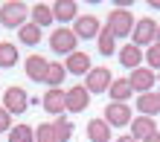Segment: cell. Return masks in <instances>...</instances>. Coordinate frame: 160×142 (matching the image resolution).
<instances>
[{"instance_id": "1", "label": "cell", "mask_w": 160, "mask_h": 142, "mask_svg": "<svg viewBox=\"0 0 160 142\" xmlns=\"http://www.w3.org/2000/svg\"><path fill=\"white\" fill-rule=\"evenodd\" d=\"M29 9H26V3H21V0H6L3 6H0V23L9 26V29H21V26H26L29 21Z\"/></svg>"}, {"instance_id": "2", "label": "cell", "mask_w": 160, "mask_h": 142, "mask_svg": "<svg viewBox=\"0 0 160 142\" xmlns=\"http://www.w3.org/2000/svg\"><path fill=\"white\" fill-rule=\"evenodd\" d=\"M76 46H79V38H76V32H73L70 26H58V29H52V35H50V50L55 55H73V52H76Z\"/></svg>"}, {"instance_id": "3", "label": "cell", "mask_w": 160, "mask_h": 142, "mask_svg": "<svg viewBox=\"0 0 160 142\" xmlns=\"http://www.w3.org/2000/svg\"><path fill=\"white\" fill-rule=\"evenodd\" d=\"M29 105H32V96H29L23 87H18V84L6 87V93H3V107L12 113V116H23Z\"/></svg>"}, {"instance_id": "4", "label": "cell", "mask_w": 160, "mask_h": 142, "mask_svg": "<svg viewBox=\"0 0 160 142\" xmlns=\"http://www.w3.org/2000/svg\"><path fill=\"white\" fill-rule=\"evenodd\" d=\"M134 26H137V21H134V15L128 12V9H111V15H108V29L114 32L117 38H128L131 32H134Z\"/></svg>"}, {"instance_id": "5", "label": "cell", "mask_w": 160, "mask_h": 142, "mask_svg": "<svg viewBox=\"0 0 160 142\" xmlns=\"http://www.w3.org/2000/svg\"><path fill=\"white\" fill-rule=\"evenodd\" d=\"M102 119H105L111 128H125V125H131V119H134V110L128 107V102H108Z\"/></svg>"}, {"instance_id": "6", "label": "cell", "mask_w": 160, "mask_h": 142, "mask_svg": "<svg viewBox=\"0 0 160 142\" xmlns=\"http://www.w3.org/2000/svg\"><path fill=\"white\" fill-rule=\"evenodd\" d=\"M157 26L160 23H154L152 17H140L137 26H134V32H131V44H137L140 50H143V46H152L157 41Z\"/></svg>"}, {"instance_id": "7", "label": "cell", "mask_w": 160, "mask_h": 142, "mask_svg": "<svg viewBox=\"0 0 160 142\" xmlns=\"http://www.w3.org/2000/svg\"><path fill=\"white\" fill-rule=\"evenodd\" d=\"M111 81H114V75H111L108 67H93L88 75H84V87L90 90V96H99V93H108Z\"/></svg>"}, {"instance_id": "8", "label": "cell", "mask_w": 160, "mask_h": 142, "mask_svg": "<svg viewBox=\"0 0 160 142\" xmlns=\"http://www.w3.org/2000/svg\"><path fill=\"white\" fill-rule=\"evenodd\" d=\"M128 84H131L134 93H140V96H143V93H152L154 84H157V73L148 70V67H137V70H131Z\"/></svg>"}, {"instance_id": "9", "label": "cell", "mask_w": 160, "mask_h": 142, "mask_svg": "<svg viewBox=\"0 0 160 142\" xmlns=\"http://www.w3.org/2000/svg\"><path fill=\"white\" fill-rule=\"evenodd\" d=\"M41 107L50 113V116H61V113H67V90L50 87V90L44 93V99H41Z\"/></svg>"}, {"instance_id": "10", "label": "cell", "mask_w": 160, "mask_h": 142, "mask_svg": "<svg viewBox=\"0 0 160 142\" xmlns=\"http://www.w3.org/2000/svg\"><path fill=\"white\" fill-rule=\"evenodd\" d=\"M73 32H76L79 41H90V38H99L102 23H99V17H93V15H79L76 23H73Z\"/></svg>"}, {"instance_id": "11", "label": "cell", "mask_w": 160, "mask_h": 142, "mask_svg": "<svg viewBox=\"0 0 160 142\" xmlns=\"http://www.w3.org/2000/svg\"><path fill=\"white\" fill-rule=\"evenodd\" d=\"M23 70H26V78H29V81H35V84H44V78H47V70H50V61H47L44 55L32 52L29 58L23 61Z\"/></svg>"}, {"instance_id": "12", "label": "cell", "mask_w": 160, "mask_h": 142, "mask_svg": "<svg viewBox=\"0 0 160 142\" xmlns=\"http://www.w3.org/2000/svg\"><path fill=\"white\" fill-rule=\"evenodd\" d=\"M117 58H119V64L125 70H137V67H143V61H146V50H140L137 44H125V46H119Z\"/></svg>"}, {"instance_id": "13", "label": "cell", "mask_w": 160, "mask_h": 142, "mask_svg": "<svg viewBox=\"0 0 160 142\" xmlns=\"http://www.w3.org/2000/svg\"><path fill=\"white\" fill-rule=\"evenodd\" d=\"M88 105H90V90L84 84H76L67 90V113H84Z\"/></svg>"}, {"instance_id": "14", "label": "cell", "mask_w": 160, "mask_h": 142, "mask_svg": "<svg viewBox=\"0 0 160 142\" xmlns=\"http://www.w3.org/2000/svg\"><path fill=\"white\" fill-rule=\"evenodd\" d=\"M52 17L58 23H76V17H79V3L76 0H55L52 3Z\"/></svg>"}, {"instance_id": "15", "label": "cell", "mask_w": 160, "mask_h": 142, "mask_svg": "<svg viewBox=\"0 0 160 142\" xmlns=\"http://www.w3.org/2000/svg\"><path fill=\"white\" fill-rule=\"evenodd\" d=\"M64 70H67V75H88V73L93 70L90 55H88V52H82V50H76L73 55H67V61H64Z\"/></svg>"}, {"instance_id": "16", "label": "cell", "mask_w": 160, "mask_h": 142, "mask_svg": "<svg viewBox=\"0 0 160 142\" xmlns=\"http://www.w3.org/2000/svg\"><path fill=\"white\" fill-rule=\"evenodd\" d=\"M131 136H134L137 142H146L152 134H157V122L154 116H137V119H131Z\"/></svg>"}, {"instance_id": "17", "label": "cell", "mask_w": 160, "mask_h": 142, "mask_svg": "<svg viewBox=\"0 0 160 142\" xmlns=\"http://www.w3.org/2000/svg\"><path fill=\"white\" fill-rule=\"evenodd\" d=\"M137 113H140V116H157V113H160V93L152 90V93L137 96Z\"/></svg>"}, {"instance_id": "18", "label": "cell", "mask_w": 160, "mask_h": 142, "mask_svg": "<svg viewBox=\"0 0 160 142\" xmlns=\"http://www.w3.org/2000/svg\"><path fill=\"white\" fill-rule=\"evenodd\" d=\"M88 139L90 142H111V125L105 119H90L88 122Z\"/></svg>"}, {"instance_id": "19", "label": "cell", "mask_w": 160, "mask_h": 142, "mask_svg": "<svg viewBox=\"0 0 160 142\" xmlns=\"http://www.w3.org/2000/svg\"><path fill=\"white\" fill-rule=\"evenodd\" d=\"M52 128H55V136H58V142H70L73 134H76V125H73V119H67V113L55 116V119H52Z\"/></svg>"}, {"instance_id": "20", "label": "cell", "mask_w": 160, "mask_h": 142, "mask_svg": "<svg viewBox=\"0 0 160 142\" xmlns=\"http://www.w3.org/2000/svg\"><path fill=\"white\" fill-rule=\"evenodd\" d=\"M108 96H111V102H128L131 96H134V90H131L128 78H114L111 87H108Z\"/></svg>"}, {"instance_id": "21", "label": "cell", "mask_w": 160, "mask_h": 142, "mask_svg": "<svg viewBox=\"0 0 160 142\" xmlns=\"http://www.w3.org/2000/svg\"><path fill=\"white\" fill-rule=\"evenodd\" d=\"M29 17H32V23L35 26H50V23H55V17H52V6H47V3H35L32 9H29Z\"/></svg>"}, {"instance_id": "22", "label": "cell", "mask_w": 160, "mask_h": 142, "mask_svg": "<svg viewBox=\"0 0 160 142\" xmlns=\"http://www.w3.org/2000/svg\"><path fill=\"white\" fill-rule=\"evenodd\" d=\"M18 58H21V50H18L12 41H0V70L15 67Z\"/></svg>"}, {"instance_id": "23", "label": "cell", "mask_w": 160, "mask_h": 142, "mask_svg": "<svg viewBox=\"0 0 160 142\" xmlns=\"http://www.w3.org/2000/svg\"><path fill=\"white\" fill-rule=\"evenodd\" d=\"M96 44H99V52L105 55V58H111L114 52H119V46H117V35L108 29V26H102V32L96 38Z\"/></svg>"}, {"instance_id": "24", "label": "cell", "mask_w": 160, "mask_h": 142, "mask_svg": "<svg viewBox=\"0 0 160 142\" xmlns=\"http://www.w3.org/2000/svg\"><path fill=\"white\" fill-rule=\"evenodd\" d=\"M18 38H21V44H26V46H38L41 38H44V29H41V26H35V23L29 21L26 26H21V29H18Z\"/></svg>"}, {"instance_id": "25", "label": "cell", "mask_w": 160, "mask_h": 142, "mask_svg": "<svg viewBox=\"0 0 160 142\" xmlns=\"http://www.w3.org/2000/svg\"><path fill=\"white\" fill-rule=\"evenodd\" d=\"M64 78H67V70H64V64L50 61V70H47L44 84H47V87H61V81H64Z\"/></svg>"}, {"instance_id": "26", "label": "cell", "mask_w": 160, "mask_h": 142, "mask_svg": "<svg viewBox=\"0 0 160 142\" xmlns=\"http://www.w3.org/2000/svg\"><path fill=\"white\" fill-rule=\"evenodd\" d=\"M9 142H35V128L29 125H15L12 130H9Z\"/></svg>"}, {"instance_id": "27", "label": "cell", "mask_w": 160, "mask_h": 142, "mask_svg": "<svg viewBox=\"0 0 160 142\" xmlns=\"http://www.w3.org/2000/svg\"><path fill=\"white\" fill-rule=\"evenodd\" d=\"M35 142H58L52 122H41V125L35 128Z\"/></svg>"}, {"instance_id": "28", "label": "cell", "mask_w": 160, "mask_h": 142, "mask_svg": "<svg viewBox=\"0 0 160 142\" xmlns=\"http://www.w3.org/2000/svg\"><path fill=\"white\" fill-rule=\"evenodd\" d=\"M146 64H148V70H160V44H152L146 50Z\"/></svg>"}, {"instance_id": "29", "label": "cell", "mask_w": 160, "mask_h": 142, "mask_svg": "<svg viewBox=\"0 0 160 142\" xmlns=\"http://www.w3.org/2000/svg\"><path fill=\"white\" fill-rule=\"evenodd\" d=\"M15 125H12V113H9L6 107H0V134H9Z\"/></svg>"}, {"instance_id": "30", "label": "cell", "mask_w": 160, "mask_h": 142, "mask_svg": "<svg viewBox=\"0 0 160 142\" xmlns=\"http://www.w3.org/2000/svg\"><path fill=\"white\" fill-rule=\"evenodd\" d=\"M114 142H137V139L131 136V134H125V136H119V139H114Z\"/></svg>"}, {"instance_id": "31", "label": "cell", "mask_w": 160, "mask_h": 142, "mask_svg": "<svg viewBox=\"0 0 160 142\" xmlns=\"http://www.w3.org/2000/svg\"><path fill=\"white\" fill-rule=\"evenodd\" d=\"M146 142H160V130H157V134H152V136H148Z\"/></svg>"}, {"instance_id": "32", "label": "cell", "mask_w": 160, "mask_h": 142, "mask_svg": "<svg viewBox=\"0 0 160 142\" xmlns=\"http://www.w3.org/2000/svg\"><path fill=\"white\" fill-rule=\"evenodd\" d=\"M148 6H152V9H160V0H148Z\"/></svg>"}, {"instance_id": "33", "label": "cell", "mask_w": 160, "mask_h": 142, "mask_svg": "<svg viewBox=\"0 0 160 142\" xmlns=\"http://www.w3.org/2000/svg\"><path fill=\"white\" fill-rule=\"evenodd\" d=\"M154 44H160V26H157V41H154Z\"/></svg>"}, {"instance_id": "34", "label": "cell", "mask_w": 160, "mask_h": 142, "mask_svg": "<svg viewBox=\"0 0 160 142\" xmlns=\"http://www.w3.org/2000/svg\"><path fill=\"white\" fill-rule=\"evenodd\" d=\"M157 78H160V75H157Z\"/></svg>"}, {"instance_id": "35", "label": "cell", "mask_w": 160, "mask_h": 142, "mask_svg": "<svg viewBox=\"0 0 160 142\" xmlns=\"http://www.w3.org/2000/svg\"><path fill=\"white\" fill-rule=\"evenodd\" d=\"M157 93H160V90H157Z\"/></svg>"}]
</instances>
